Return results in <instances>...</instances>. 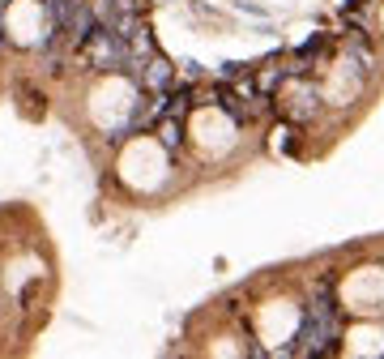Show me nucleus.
Here are the masks:
<instances>
[{
  "mask_svg": "<svg viewBox=\"0 0 384 359\" xmlns=\"http://www.w3.org/2000/svg\"><path fill=\"white\" fill-rule=\"evenodd\" d=\"M338 334H342V303L333 295V282H320L316 299L303 313V325L295 334V346H286L282 355H333Z\"/></svg>",
  "mask_w": 384,
  "mask_h": 359,
  "instance_id": "f257e3e1",
  "label": "nucleus"
},
{
  "mask_svg": "<svg viewBox=\"0 0 384 359\" xmlns=\"http://www.w3.org/2000/svg\"><path fill=\"white\" fill-rule=\"evenodd\" d=\"M137 73H141V86H145L150 94H162V90H171V81H176V69H171L167 60H162L158 51L141 60V69H137Z\"/></svg>",
  "mask_w": 384,
  "mask_h": 359,
  "instance_id": "f03ea898",
  "label": "nucleus"
},
{
  "mask_svg": "<svg viewBox=\"0 0 384 359\" xmlns=\"http://www.w3.org/2000/svg\"><path fill=\"white\" fill-rule=\"evenodd\" d=\"M158 133H162V145H167V150H180V145H184V129H180L176 116H171V120H162Z\"/></svg>",
  "mask_w": 384,
  "mask_h": 359,
  "instance_id": "7ed1b4c3",
  "label": "nucleus"
}]
</instances>
